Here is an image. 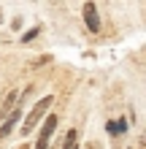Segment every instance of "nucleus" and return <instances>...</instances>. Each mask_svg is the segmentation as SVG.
<instances>
[{
  "instance_id": "1",
  "label": "nucleus",
  "mask_w": 146,
  "mask_h": 149,
  "mask_svg": "<svg viewBox=\"0 0 146 149\" xmlns=\"http://www.w3.org/2000/svg\"><path fill=\"white\" fill-rule=\"evenodd\" d=\"M51 100H54L51 95H49V98H44V100H38V106H35V109H33V111L27 114V119H24V125H22V133H30V130L38 125V119L46 114V109L51 106Z\"/></svg>"
},
{
  "instance_id": "2",
  "label": "nucleus",
  "mask_w": 146,
  "mask_h": 149,
  "mask_svg": "<svg viewBox=\"0 0 146 149\" xmlns=\"http://www.w3.org/2000/svg\"><path fill=\"white\" fill-rule=\"evenodd\" d=\"M54 127H57V117L51 114V117H46L44 127H41V136H38L35 149H46V146H49V138H51V133H54Z\"/></svg>"
},
{
  "instance_id": "3",
  "label": "nucleus",
  "mask_w": 146,
  "mask_h": 149,
  "mask_svg": "<svg viewBox=\"0 0 146 149\" xmlns=\"http://www.w3.org/2000/svg\"><path fill=\"white\" fill-rule=\"evenodd\" d=\"M84 22H87L89 33H98L100 30V16H98L95 3H84Z\"/></svg>"
},
{
  "instance_id": "4",
  "label": "nucleus",
  "mask_w": 146,
  "mask_h": 149,
  "mask_svg": "<svg viewBox=\"0 0 146 149\" xmlns=\"http://www.w3.org/2000/svg\"><path fill=\"white\" fill-rule=\"evenodd\" d=\"M22 119V111H19V103H16V109L11 111V114H8V117H6V122H3V127H0V141H3V138L8 136V133H11V130H14V125H16V122H19Z\"/></svg>"
},
{
  "instance_id": "5",
  "label": "nucleus",
  "mask_w": 146,
  "mask_h": 149,
  "mask_svg": "<svg viewBox=\"0 0 146 149\" xmlns=\"http://www.w3.org/2000/svg\"><path fill=\"white\" fill-rule=\"evenodd\" d=\"M106 127H108V133H111V136H116V133H127V122H125V119H116V122H108Z\"/></svg>"
},
{
  "instance_id": "6",
  "label": "nucleus",
  "mask_w": 146,
  "mask_h": 149,
  "mask_svg": "<svg viewBox=\"0 0 146 149\" xmlns=\"http://www.w3.org/2000/svg\"><path fill=\"white\" fill-rule=\"evenodd\" d=\"M76 138H79V133H76V130H68V136H65V144H62V149H79Z\"/></svg>"
},
{
  "instance_id": "7",
  "label": "nucleus",
  "mask_w": 146,
  "mask_h": 149,
  "mask_svg": "<svg viewBox=\"0 0 146 149\" xmlns=\"http://www.w3.org/2000/svg\"><path fill=\"white\" fill-rule=\"evenodd\" d=\"M38 33H41L38 27H33V30H27V33H24V36H22V41H24V43H27V41H33V38H35V36H38Z\"/></svg>"
},
{
  "instance_id": "8",
  "label": "nucleus",
  "mask_w": 146,
  "mask_h": 149,
  "mask_svg": "<svg viewBox=\"0 0 146 149\" xmlns=\"http://www.w3.org/2000/svg\"><path fill=\"white\" fill-rule=\"evenodd\" d=\"M19 149H30V146H27V144H22V146H19Z\"/></svg>"
}]
</instances>
